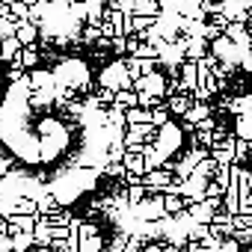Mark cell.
Instances as JSON below:
<instances>
[{
    "label": "cell",
    "instance_id": "cell-5",
    "mask_svg": "<svg viewBox=\"0 0 252 252\" xmlns=\"http://www.w3.org/2000/svg\"><path fill=\"white\" fill-rule=\"evenodd\" d=\"M222 36H225L228 42H234L237 48H249V36H246V24H240V21H228V24L222 27Z\"/></svg>",
    "mask_w": 252,
    "mask_h": 252
},
{
    "label": "cell",
    "instance_id": "cell-18",
    "mask_svg": "<svg viewBox=\"0 0 252 252\" xmlns=\"http://www.w3.org/2000/svg\"><path fill=\"white\" fill-rule=\"evenodd\" d=\"M160 12V6H158V0H134V9H131V15H158Z\"/></svg>",
    "mask_w": 252,
    "mask_h": 252
},
{
    "label": "cell",
    "instance_id": "cell-17",
    "mask_svg": "<svg viewBox=\"0 0 252 252\" xmlns=\"http://www.w3.org/2000/svg\"><path fill=\"white\" fill-rule=\"evenodd\" d=\"M101 249H104V237L101 234L77 237V252H101Z\"/></svg>",
    "mask_w": 252,
    "mask_h": 252
},
{
    "label": "cell",
    "instance_id": "cell-29",
    "mask_svg": "<svg viewBox=\"0 0 252 252\" xmlns=\"http://www.w3.org/2000/svg\"><path fill=\"white\" fill-rule=\"evenodd\" d=\"M184 3V0H158L160 9H169V12H178V6Z\"/></svg>",
    "mask_w": 252,
    "mask_h": 252
},
{
    "label": "cell",
    "instance_id": "cell-27",
    "mask_svg": "<svg viewBox=\"0 0 252 252\" xmlns=\"http://www.w3.org/2000/svg\"><path fill=\"white\" fill-rule=\"evenodd\" d=\"M95 98H98V104H101V107H104V104H113V89L101 86V89L95 92Z\"/></svg>",
    "mask_w": 252,
    "mask_h": 252
},
{
    "label": "cell",
    "instance_id": "cell-13",
    "mask_svg": "<svg viewBox=\"0 0 252 252\" xmlns=\"http://www.w3.org/2000/svg\"><path fill=\"white\" fill-rule=\"evenodd\" d=\"M166 122H169V110H166V101H158V104L149 110V125H155V128H163Z\"/></svg>",
    "mask_w": 252,
    "mask_h": 252
},
{
    "label": "cell",
    "instance_id": "cell-8",
    "mask_svg": "<svg viewBox=\"0 0 252 252\" xmlns=\"http://www.w3.org/2000/svg\"><path fill=\"white\" fill-rule=\"evenodd\" d=\"M21 42L15 39V36H6V39H0V63H9V60H15L18 54H21Z\"/></svg>",
    "mask_w": 252,
    "mask_h": 252
},
{
    "label": "cell",
    "instance_id": "cell-31",
    "mask_svg": "<svg viewBox=\"0 0 252 252\" xmlns=\"http://www.w3.org/2000/svg\"><path fill=\"white\" fill-rule=\"evenodd\" d=\"M140 252H160V240H158V243H146V246H140Z\"/></svg>",
    "mask_w": 252,
    "mask_h": 252
},
{
    "label": "cell",
    "instance_id": "cell-3",
    "mask_svg": "<svg viewBox=\"0 0 252 252\" xmlns=\"http://www.w3.org/2000/svg\"><path fill=\"white\" fill-rule=\"evenodd\" d=\"M27 86L33 89V92H45V95H51L54 92V74L48 71V68H30L27 71Z\"/></svg>",
    "mask_w": 252,
    "mask_h": 252
},
{
    "label": "cell",
    "instance_id": "cell-34",
    "mask_svg": "<svg viewBox=\"0 0 252 252\" xmlns=\"http://www.w3.org/2000/svg\"><path fill=\"white\" fill-rule=\"evenodd\" d=\"M6 252H12V249H6Z\"/></svg>",
    "mask_w": 252,
    "mask_h": 252
},
{
    "label": "cell",
    "instance_id": "cell-33",
    "mask_svg": "<svg viewBox=\"0 0 252 252\" xmlns=\"http://www.w3.org/2000/svg\"><path fill=\"white\" fill-rule=\"evenodd\" d=\"M68 3H80V0H68Z\"/></svg>",
    "mask_w": 252,
    "mask_h": 252
},
{
    "label": "cell",
    "instance_id": "cell-16",
    "mask_svg": "<svg viewBox=\"0 0 252 252\" xmlns=\"http://www.w3.org/2000/svg\"><path fill=\"white\" fill-rule=\"evenodd\" d=\"M57 208H63V205L54 199V193H39L36 196V214H54Z\"/></svg>",
    "mask_w": 252,
    "mask_h": 252
},
{
    "label": "cell",
    "instance_id": "cell-24",
    "mask_svg": "<svg viewBox=\"0 0 252 252\" xmlns=\"http://www.w3.org/2000/svg\"><path fill=\"white\" fill-rule=\"evenodd\" d=\"M234 228H252V214H231Z\"/></svg>",
    "mask_w": 252,
    "mask_h": 252
},
{
    "label": "cell",
    "instance_id": "cell-20",
    "mask_svg": "<svg viewBox=\"0 0 252 252\" xmlns=\"http://www.w3.org/2000/svg\"><path fill=\"white\" fill-rule=\"evenodd\" d=\"M146 196H149V190H146L143 184H128V190H125V199H128V208L140 205Z\"/></svg>",
    "mask_w": 252,
    "mask_h": 252
},
{
    "label": "cell",
    "instance_id": "cell-11",
    "mask_svg": "<svg viewBox=\"0 0 252 252\" xmlns=\"http://www.w3.org/2000/svg\"><path fill=\"white\" fill-rule=\"evenodd\" d=\"M249 107H252V95H237V98H228V101H222V110H228V113H249Z\"/></svg>",
    "mask_w": 252,
    "mask_h": 252
},
{
    "label": "cell",
    "instance_id": "cell-22",
    "mask_svg": "<svg viewBox=\"0 0 252 252\" xmlns=\"http://www.w3.org/2000/svg\"><path fill=\"white\" fill-rule=\"evenodd\" d=\"M131 57H137V60H158V48L155 45H149V42H140L137 48H134V54Z\"/></svg>",
    "mask_w": 252,
    "mask_h": 252
},
{
    "label": "cell",
    "instance_id": "cell-23",
    "mask_svg": "<svg viewBox=\"0 0 252 252\" xmlns=\"http://www.w3.org/2000/svg\"><path fill=\"white\" fill-rule=\"evenodd\" d=\"M234 122H237V134H234V137H237V140H249V137H252V131H249V113H237Z\"/></svg>",
    "mask_w": 252,
    "mask_h": 252
},
{
    "label": "cell",
    "instance_id": "cell-9",
    "mask_svg": "<svg viewBox=\"0 0 252 252\" xmlns=\"http://www.w3.org/2000/svg\"><path fill=\"white\" fill-rule=\"evenodd\" d=\"M119 163L125 166V172H137V175H143V172H146V160H143V155L128 152V149H125V155H122V160H119Z\"/></svg>",
    "mask_w": 252,
    "mask_h": 252
},
{
    "label": "cell",
    "instance_id": "cell-19",
    "mask_svg": "<svg viewBox=\"0 0 252 252\" xmlns=\"http://www.w3.org/2000/svg\"><path fill=\"white\" fill-rule=\"evenodd\" d=\"M125 125H149V110H146V107H131V110H125Z\"/></svg>",
    "mask_w": 252,
    "mask_h": 252
},
{
    "label": "cell",
    "instance_id": "cell-15",
    "mask_svg": "<svg viewBox=\"0 0 252 252\" xmlns=\"http://www.w3.org/2000/svg\"><path fill=\"white\" fill-rule=\"evenodd\" d=\"M18 63H21V68H24V71L36 68V65H39V51H36V45H24V48H21V54H18Z\"/></svg>",
    "mask_w": 252,
    "mask_h": 252
},
{
    "label": "cell",
    "instance_id": "cell-4",
    "mask_svg": "<svg viewBox=\"0 0 252 252\" xmlns=\"http://www.w3.org/2000/svg\"><path fill=\"white\" fill-rule=\"evenodd\" d=\"M15 39H18L21 45H33V42L39 39V27H36L30 18H18V21H15Z\"/></svg>",
    "mask_w": 252,
    "mask_h": 252
},
{
    "label": "cell",
    "instance_id": "cell-2",
    "mask_svg": "<svg viewBox=\"0 0 252 252\" xmlns=\"http://www.w3.org/2000/svg\"><path fill=\"white\" fill-rule=\"evenodd\" d=\"M134 214H137V220H160L163 217V196L158 193V196H146L140 205H134L131 208Z\"/></svg>",
    "mask_w": 252,
    "mask_h": 252
},
{
    "label": "cell",
    "instance_id": "cell-21",
    "mask_svg": "<svg viewBox=\"0 0 252 252\" xmlns=\"http://www.w3.org/2000/svg\"><path fill=\"white\" fill-rule=\"evenodd\" d=\"M163 196V214H175L184 208V196H175V193H160Z\"/></svg>",
    "mask_w": 252,
    "mask_h": 252
},
{
    "label": "cell",
    "instance_id": "cell-14",
    "mask_svg": "<svg viewBox=\"0 0 252 252\" xmlns=\"http://www.w3.org/2000/svg\"><path fill=\"white\" fill-rule=\"evenodd\" d=\"M113 104L122 107V110H131V107H137V92L134 89H116L113 92Z\"/></svg>",
    "mask_w": 252,
    "mask_h": 252
},
{
    "label": "cell",
    "instance_id": "cell-28",
    "mask_svg": "<svg viewBox=\"0 0 252 252\" xmlns=\"http://www.w3.org/2000/svg\"><path fill=\"white\" fill-rule=\"evenodd\" d=\"M217 252H240V246L231 240V237H222V243H220V249Z\"/></svg>",
    "mask_w": 252,
    "mask_h": 252
},
{
    "label": "cell",
    "instance_id": "cell-30",
    "mask_svg": "<svg viewBox=\"0 0 252 252\" xmlns=\"http://www.w3.org/2000/svg\"><path fill=\"white\" fill-rule=\"evenodd\" d=\"M184 246H187V252H205V246H202L199 240H187Z\"/></svg>",
    "mask_w": 252,
    "mask_h": 252
},
{
    "label": "cell",
    "instance_id": "cell-1",
    "mask_svg": "<svg viewBox=\"0 0 252 252\" xmlns=\"http://www.w3.org/2000/svg\"><path fill=\"white\" fill-rule=\"evenodd\" d=\"M98 86H107V89H131V74L125 71V60H113L104 71H101V77H98Z\"/></svg>",
    "mask_w": 252,
    "mask_h": 252
},
{
    "label": "cell",
    "instance_id": "cell-25",
    "mask_svg": "<svg viewBox=\"0 0 252 252\" xmlns=\"http://www.w3.org/2000/svg\"><path fill=\"white\" fill-rule=\"evenodd\" d=\"M110 6H113V9H119L122 15H131V9H134V0H110Z\"/></svg>",
    "mask_w": 252,
    "mask_h": 252
},
{
    "label": "cell",
    "instance_id": "cell-32",
    "mask_svg": "<svg viewBox=\"0 0 252 252\" xmlns=\"http://www.w3.org/2000/svg\"><path fill=\"white\" fill-rule=\"evenodd\" d=\"M0 234H9V220L0 217Z\"/></svg>",
    "mask_w": 252,
    "mask_h": 252
},
{
    "label": "cell",
    "instance_id": "cell-12",
    "mask_svg": "<svg viewBox=\"0 0 252 252\" xmlns=\"http://www.w3.org/2000/svg\"><path fill=\"white\" fill-rule=\"evenodd\" d=\"M214 172H217V160L211 158V155H205L196 166H193V172L190 175H199V178H205V181H211L214 178Z\"/></svg>",
    "mask_w": 252,
    "mask_h": 252
},
{
    "label": "cell",
    "instance_id": "cell-6",
    "mask_svg": "<svg viewBox=\"0 0 252 252\" xmlns=\"http://www.w3.org/2000/svg\"><path fill=\"white\" fill-rule=\"evenodd\" d=\"M163 101H166L169 116H172V113H175V116H184L187 107L193 104V95H190V92H175V95H169V98H163Z\"/></svg>",
    "mask_w": 252,
    "mask_h": 252
},
{
    "label": "cell",
    "instance_id": "cell-10",
    "mask_svg": "<svg viewBox=\"0 0 252 252\" xmlns=\"http://www.w3.org/2000/svg\"><path fill=\"white\" fill-rule=\"evenodd\" d=\"M9 249H12V252H27V249H33V234H30V231H12V234H9Z\"/></svg>",
    "mask_w": 252,
    "mask_h": 252
},
{
    "label": "cell",
    "instance_id": "cell-7",
    "mask_svg": "<svg viewBox=\"0 0 252 252\" xmlns=\"http://www.w3.org/2000/svg\"><path fill=\"white\" fill-rule=\"evenodd\" d=\"M208 54V42L205 39H199V36H187V45H184V60H199V57H205Z\"/></svg>",
    "mask_w": 252,
    "mask_h": 252
},
{
    "label": "cell",
    "instance_id": "cell-26",
    "mask_svg": "<svg viewBox=\"0 0 252 252\" xmlns=\"http://www.w3.org/2000/svg\"><path fill=\"white\" fill-rule=\"evenodd\" d=\"M101 172H107L110 178H122V175H125V166L116 160V163H104V169H101Z\"/></svg>",
    "mask_w": 252,
    "mask_h": 252
}]
</instances>
